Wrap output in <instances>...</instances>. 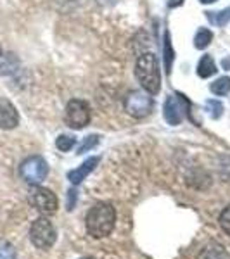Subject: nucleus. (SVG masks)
Here are the masks:
<instances>
[{"label": "nucleus", "mask_w": 230, "mask_h": 259, "mask_svg": "<svg viewBox=\"0 0 230 259\" xmlns=\"http://www.w3.org/2000/svg\"><path fill=\"white\" fill-rule=\"evenodd\" d=\"M135 76L139 80L144 92L150 95L160 94L161 90V71L160 61L152 52H144L137 57L135 62Z\"/></svg>", "instance_id": "1"}, {"label": "nucleus", "mask_w": 230, "mask_h": 259, "mask_svg": "<svg viewBox=\"0 0 230 259\" xmlns=\"http://www.w3.org/2000/svg\"><path fill=\"white\" fill-rule=\"evenodd\" d=\"M116 221V211L109 202H99L87 214V232L94 239H104L112 232Z\"/></svg>", "instance_id": "2"}, {"label": "nucleus", "mask_w": 230, "mask_h": 259, "mask_svg": "<svg viewBox=\"0 0 230 259\" xmlns=\"http://www.w3.org/2000/svg\"><path fill=\"white\" fill-rule=\"evenodd\" d=\"M56 228L47 218H36L30 228V240L36 249H50L56 242Z\"/></svg>", "instance_id": "3"}, {"label": "nucleus", "mask_w": 230, "mask_h": 259, "mask_svg": "<svg viewBox=\"0 0 230 259\" xmlns=\"http://www.w3.org/2000/svg\"><path fill=\"white\" fill-rule=\"evenodd\" d=\"M152 107H154V100L147 92L133 90L125 97V111L137 119L147 118L150 112H152Z\"/></svg>", "instance_id": "4"}, {"label": "nucleus", "mask_w": 230, "mask_h": 259, "mask_svg": "<svg viewBox=\"0 0 230 259\" xmlns=\"http://www.w3.org/2000/svg\"><path fill=\"white\" fill-rule=\"evenodd\" d=\"M19 173L26 183H30V185H40V183L47 178L49 166L44 157L31 156L23 161V164H21V168H19Z\"/></svg>", "instance_id": "5"}, {"label": "nucleus", "mask_w": 230, "mask_h": 259, "mask_svg": "<svg viewBox=\"0 0 230 259\" xmlns=\"http://www.w3.org/2000/svg\"><path fill=\"white\" fill-rule=\"evenodd\" d=\"M189 109H190L189 100L183 97L182 94L170 95V97L166 99V102H165V107H163L166 123L171 124V126H177V124H180L182 121L187 118V114H189Z\"/></svg>", "instance_id": "6"}, {"label": "nucleus", "mask_w": 230, "mask_h": 259, "mask_svg": "<svg viewBox=\"0 0 230 259\" xmlns=\"http://www.w3.org/2000/svg\"><path fill=\"white\" fill-rule=\"evenodd\" d=\"M64 119L68 126L82 130L90 123V106L82 99H73L68 102L64 111Z\"/></svg>", "instance_id": "7"}, {"label": "nucleus", "mask_w": 230, "mask_h": 259, "mask_svg": "<svg viewBox=\"0 0 230 259\" xmlns=\"http://www.w3.org/2000/svg\"><path fill=\"white\" fill-rule=\"evenodd\" d=\"M28 200L36 211H40L42 214H54L57 211V197L52 190L44 189V187L33 185V189L28 194Z\"/></svg>", "instance_id": "8"}, {"label": "nucleus", "mask_w": 230, "mask_h": 259, "mask_svg": "<svg viewBox=\"0 0 230 259\" xmlns=\"http://www.w3.org/2000/svg\"><path fill=\"white\" fill-rule=\"evenodd\" d=\"M19 124V112L9 99L0 97V128L12 130Z\"/></svg>", "instance_id": "9"}, {"label": "nucleus", "mask_w": 230, "mask_h": 259, "mask_svg": "<svg viewBox=\"0 0 230 259\" xmlns=\"http://www.w3.org/2000/svg\"><path fill=\"white\" fill-rule=\"evenodd\" d=\"M99 161H100V157H97V156L87 159L82 166H78L76 169H71L69 171V173H68V180H69L71 183H73V185H80L83 180H85L92 173V171L95 169V166L99 164Z\"/></svg>", "instance_id": "10"}, {"label": "nucleus", "mask_w": 230, "mask_h": 259, "mask_svg": "<svg viewBox=\"0 0 230 259\" xmlns=\"http://www.w3.org/2000/svg\"><path fill=\"white\" fill-rule=\"evenodd\" d=\"M198 259H230V254L218 242H208L198 254Z\"/></svg>", "instance_id": "11"}, {"label": "nucleus", "mask_w": 230, "mask_h": 259, "mask_svg": "<svg viewBox=\"0 0 230 259\" xmlns=\"http://www.w3.org/2000/svg\"><path fill=\"white\" fill-rule=\"evenodd\" d=\"M216 64H215V61H213V57L211 56H203L201 57V61H199V64H198V76L199 78H210L213 76V74H216Z\"/></svg>", "instance_id": "12"}, {"label": "nucleus", "mask_w": 230, "mask_h": 259, "mask_svg": "<svg viewBox=\"0 0 230 259\" xmlns=\"http://www.w3.org/2000/svg\"><path fill=\"white\" fill-rule=\"evenodd\" d=\"M175 59V52L171 47V40H170V33L165 31V41H163V61H165V71L166 74L171 73V64Z\"/></svg>", "instance_id": "13"}, {"label": "nucleus", "mask_w": 230, "mask_h": 259, "mask_svg": "<svg viewBox=\"0 0 230 259\" xmlns=\"http://www.w3.org/2000/svg\"><path fill=\"white\" fill-rule=\"evenodd\" d=\"M211 41H213V33L210 30H206V28H201L194 36V47L203 50V49H206Z\"/></svg>", "instance_id": "14"}, {"label": "nucleus", "mask_w": 230, "mask_h": 259, "mask_svg": "<svg viewBox=\"0 0 230 259\" xmlns=\"http://www.w3.org/2000/svg\"><path fill=\"white\" fill-rule=\"evenodd\" d=\"M208 19H210L211 24H216V26H225L227 23H230V7L228 9H223L220 12H206Z\"/></svg>", "instance_id": "15"}, {"label": "nucleus", "mask_w": 230, "mask_h": 259, "mask_svg": "<svg viewBox=\"0 0 230 259\" xmlns=\"http://www.w3.org/2000/svg\"><path fill=\"white\" fill-rule=\"evenodd\" d=\"M210 90L215 95H220V97H221V95H227L230 92V78L228 76H221V78H218V80H215L211 83Z\"/></svg>", "instance_id": "16"}, {"label": "nucleus", "mask_w": 230, "mask_h": 259, "mask_svg": "<svg viewBox=\"0 0 230 259\" xmlns=\"http://www.w3.org/2000/svg\"><path fill=\"white\" fill-rule=\"evenodd\" d=\"M206 111L211 119H218V118H221V114H223V104H221L220 100L210 99L206 102Z\"/></svg>", "instance_id": "17"}, {"label": "nucleus", "mask_w": 230, "mask_h": 259, "mask_svg": "<svg viewBox=\"0 0 230 259\" xmlns=\"http://www.w3.org/2000/svg\"><path fill=\"white\" fill-rule=\"evenodd\" d=\"M74 144H76V139L71 135H59L56 140V147L62 150V152H68V150H71L74 147Z\"/></svg>", "instance_id": "18"}, {"label": "nucleus", "mask_w": 230, "mask_h": 259, "mask_svg": "<svg viewBox=\"0 0 230 259\" xmlns=\"http://www.w3.org/2000/svg\"><path fill=\"white\" fill-rule=\"evenodd\" d=\"M99 139H100L99 135H89V137H85L82 144L78 145V150H76V152H78V154H85V152H89V150H92V149L95 147V145L99 144Z\"/></svg>", "instance_id": "19"}, {"label": "nucleus", "mask_w": 230, "mask_h": 259, "mask_svg": "<svg viewBox=\"0 0 230 259\" xmlns=\"http://www.w3.org/2000/svg\"><path fill=\"white\" fill-rule=\"evenodd\" d=\"M0 259H16V249L11 242L0 240Z\"/></svg>", "instance_id": "20"}, {"label": "nucleus", "mask_w": 230, "mask_h": 259, "mask_svg": "<svg viewBox=\"0 0 230 259\" xmlns=\"http://www.w3.org/2000/svg\"><path fill=\"white\" fill-rule=\"evenodd\" d=\"M220 227L223 230L227 235H230V206L225 207L220 214Z\"/></svg>", "instance_id": "21"}, {"label": "nucleus", "mask_w": 230, "mask_h": 259, "mask_svg": "<svg viewBox=\"0 0 230 259\" xmlns=\"http://www.w3.org/2000/svg\"><path fill=\"white\" fill-rule=\"evenodd\" d=\"M76 190L74 189H71L69 190V202H68V211H73V207H74V199H76Z\"/></svg>", "instance_id": "22"}, {"label": "nucleus", "mask_w": 230, "mask_h": 259, "mask_svg": "<svg viewBox=\"0 0 230 259\" xmlns=\"http://www.w3.org/2000/svg\"><path fill=\"white\" fill-rule=\"evenodd\" d=\"M221 68L225 71H230V57H225V59L221 61Z\"/></svg>", "instance_id": "23"}, {"label": "nucleus", "mask_w": 230, "mask_h": 259, "mask_svg": "<svg viewBox=\"0 0 230 259\" xmlns=\"http://www.w3.org/2000/svg\"><path fill=\"white\" fill-rule=\"evenodd\" d=\"M201 4H215V2H218V0H199Z\"/></svg>", "instance_id": "24"}, {"label": "nucleus", "mask_w": 230, "mask_h": 259, "mask_svg": "<svg viewBox=\"0 0 230 259\" xmlns=\"http://www.w3.org/2000/svg\"><path fill=\"white\" fill-rule=\"evenodd\" d=\"M0 56H2V47H0Z\"/></svg>", "instance_id": "25"}, {"label": "nucleus", "mask_w": 230, "mask_h": 259, "mask_svg": "<svg viewBox=\"0 0 230 259\" xmlns=\"http://www.w3.org/2000/svg\"><path fill=\"white\" fill-rule=\"evenodd\" d=\"M85 259H92V257H85Z\"/></svg>", "instance_id": "26"}]
</instances>
